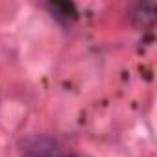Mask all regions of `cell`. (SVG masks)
Here are the masks:
<instances>
[{
    "label": "cell",
    "mask_w": 157,
    "mask_h": 157,
    "mask_svg": "<svg viewBox=\"0 0 157 157\" xmlns=\"http://www.w3.org/2000/svg\"><path fill=\"white\" fill-rule=\"evenodd\" d=\"M48 11L61 24H70L72 21L78 19V10H76V6L72 2H63V0L61 2H50Z\"/></svg>",
    "instance_id": "1"
},
{
    "label": "cell",
    "mask_w": 157,
    "mask_h": 157,
    "mask_svg": "<svg viewBox=\"0 0 157 157\" xmlns=\"http://www.w3.org/2000/svg\"><path fill=\"white\" fill-rule=\"evenodd\" d=\"M131 21L137 28H142V30L151 28L155 22V4L144 2L135 6V10L131 11Z\"/></svg>",
    "instance_id": "2"
},
{
    "label": "cell",
    "mask_w": 157,
    "mask_h": 157,
    "mask_svg": "<svg viewBox=\"0 0 157 157\" xmlns=\"http://www.w3.org/2000/svg\"><path fill=\"white\" fill-rule=\"evenodd\" d=\"M70 157H82V155H70Z\"/></svg>",
    "instance_id": "3"
}]
</instances>
